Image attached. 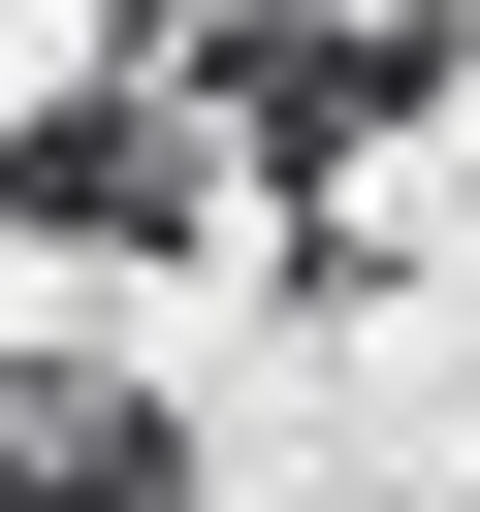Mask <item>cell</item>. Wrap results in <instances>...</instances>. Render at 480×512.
<instances>
[{"label":"cell","mask_w":480,"mask_h":512,"mask_svg":"<svg viewBox=\"0 0 480 512\" xmlns=\"http://www.w3.org/2000/svg\"><path fill=\"white\" fill-rule=\"evenodd\" d=\"M0 512H192V384L160 352H0Z\"/></svg>","instance_id":"7a4b0ae2"},{"label":"cell","mask_w":480,"mask_h":512,"mask_svg":"<svg viewBox=\"0 0 480 512\" xmlns=\"http://www.w3.org/2000/svg\"><path fill=\"white\" fill-rule=\"evenodd\" d=\"M224 224H256V192H224V96H192V64H128V32L0 128V256H64V288H96V256L160 288V256H224Z\"/></svg>","instance_id":"6da1fadb"}]
</instances>
